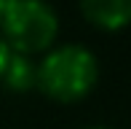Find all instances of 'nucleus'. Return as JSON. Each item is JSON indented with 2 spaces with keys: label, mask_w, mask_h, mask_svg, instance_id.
<instances>
[{
  "label": "nucleus",
  "mask_w": 131,
  "mask_h": 129,
  "mask_svg": "<svg viewBox=\"0 0 131 129\" xmlns=\"http://www.w3.org/2000/svg\"><path fill=\"white\" fill-rule=\"evenodd\" d=\"M80 11L99 30H123L131 24V0H78Z\"/></svg>",
  "instance_id": "obj_3"
},
{
  "label": "nucleus",
  "mask_w": 131,
  "mask_h": 129,
  "mask_svg": "<svg viewBox=\"0 0 131 129\" xmlns=\"http://www.w3.org/2000/svg\"><path fill=\"white\" fill-rule=\"evenodd\" d=\"M0 84H3L5 89H11V91L35 89V86H38V64L29 59V57H24V54H14V51H11Z\"/></svg>",
  "instance_id": "obj_4"
},
{
  "label": "nucleus",
  "mask_w": 131,
  "mask_h": 129,
  "mask_svg": "<svg viewBox=\"0 0 131 129\" xmlns=\"http://www.w3.org/2000/svg\"><path fill=\"white\" fill-rule=\"evenodd\" d=\"M88 129H107V126H88Z\"/></svg>",
  "instance_id": "obj_7"
},
{
  "label": "nucleus",
  "mask_w": 131,
  "mask_h": 129,
  "mask_svg": "<svg viewBox=\"0 0 131 129\" xmlns=\"http://www.w3.org/2000/svg\"><path fill=\"white\" fill-rule=\"evenodd\" d=\"M11 57V49L3 43V38H0V78H3V70H5V62H8Z\"/></svg>",
  "instance_id": "obj_5"
},
{
  "label": "nucleus",
  "mask_w": 131,
  "mask_h": 129,
  "mask_svg": "<svg viewBox=\"0 0 131 129\" xmlns=\"http://www.w3.org/2000/svg\"><path fill=\"white\" fill-rule=\"evenodd\" d=\"M99 81V62L91 49L67 43L46 54L38 64V89L53 102H78L88 97Z\"/></svg>",
  "instance_id": "obj_1"
},
{
  "label": "nucleus",
  "mask_w": 131,
  "mask_h": 129,
  "mask_svg": "<svg viewBox=\"0 0 131 129\" xmlns=\"http://www.w3.org/2000/svg\"><path fill=\"white\" fill-rule=\"evenodd\" d=\"M3 43L14 54H38L56 40L59 16L46 0H8L0 16Z\"/></svg>",
  "instance_id": "obj_2"
},
{
  "label": "nucleus",
  "mask_w": 131,
  "mask_h": 129,
  "mask_svg": "<svg viewBox=\"0 0 131 129\" xmlns=\"http://www.w3.org/2000/svg\"><path fill=\"white\" fill-rule=\"evenodd\" d=\"M5 3H8V0H0V16H3V11H5Z\"/></svg>",
  "instance_id": "obj_6"
}]
</instances>
